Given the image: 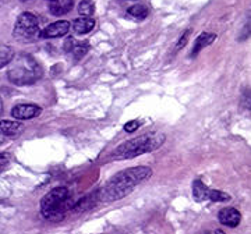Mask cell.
I'll return each instance as SVG.
<instances>
[{
	"instance_id": "1",
	"label": "cell",
	"mask_w": 251,
	"mask_h": 234,
	"mask_svg": "<svg viewBox=\"0 0 251 234\" xmlns=\"http://www.w3.org/2000/svg\"><path fill=\"white\" fill-rule=\"evenodd\" d=\"M151 174H152V170L145 166L131 167V169L120 171L115 174L106 183V186L100 189L99 199L103 202H113V201L125 198L126 195H128L134 189L135 186L150 179Z\"/></svg>"
},
{
	"instance_id": "2",
	"label": "cell",
	"mask_w": 251,
	"mask_h": 234,
	"mask_svg": "<svg viewBox=\"0 0 251 234\" xmlns=\"http://www.w3.org/2000/svg\"><path fill=\"white\" fill-rule=\"evenodd\" d=\"M7 77L16 85H31L42 78L44 70L29 54H20L10 62Z\"/></svg>"
},
{
	"instance_id": "3",
	"label": "cell",
	"mask_w": 251,
	"mask_h": 234,
	"mask_svg": "<svg viewBox=\"0 0 251 234\" xmlns=\"http://www.w3.org/2000/svg\"><path fill=\"white\" fill-rule=\"evenodd\" d=\"M163 141H165V135L143 134L120 145L113 152V158L116 161L133 159V158L140 156L143 153L152 152L155 149H158L163 144Z\"/></svg>"
},
{
	"instance_id": "4",
	"label": "cell",
	"mask_w": 251,
	"mask_h": 234,
	"mask_svg": "<svg viewBox=\"0 0 251 234\" xmlns=\"http://www.w3.org/2000/svg\"><path fill=\"white\" fill-rule=\"evenodd\" d=\"M69 189L57 187L48 192L41 201V212L49 220H60L69 209Z\"/></svg>"
},
{
	"instance_id": "5",
	"label": "cell",
	"mask_w": 251,
	"mask_h": 234,
	"mask_svg": "<svg viewBox=\"0 0 251 234\" xmlns=\"http://www.w3.org/2000/svg\"><path fill=\"white\" fill-rule=\"evenodd\" d=\"M13 36L18 42H34L41 36L39 21L32 13H23L16 21Z\"/></svg>"
},
{
	"instance_id": "6",
	"label": "cell",
	"mask_w": 251,
	"mask_h": 234,
	"mask_svg": "<svg viewBox=\"0 0 251 234\" xmlns=\"http://www.w3.org/2000/svg\"><path fill=\"white\" fill-rule=\"evenodd\" d=\"M42 109L36 105H25V103H20L17 106L11 109V116L17 120H31L34 117H38L41 115Z\"/></svg>"
},
{
	"instance_id": "7",
	"label": "cell",
	"mask_w": 251,
	"mask_h": 234,
	"mask_svg": "<svg viewBox=\"0 0 251 234\" xmlns=\"http://www.w3.org/2000/svg\"><path fill=\"white\" fill-rule=\"evenodd\" d=\"M70 31V23L66 21V20H60V21H56L53 24L48 25L45 29L41 31V36L42 38H60V36H64L67 32Z\"/></svg>"
},
{
	"instance_id": "8",
	"label": "cell",
	"mask_w": 251,
	"mask_h": 234,
	"mask_svg": "<svg viewBox=\"0 0 251 234\" xmlns=\"http://www.w3.org/2000/svg\"><path fill=\"white\" fill-rule=\"evenodd\" d=\"M219 222L225 226H229V227H236L239 226L240 220H242V215L237 209L234 208H224L219 211V215H218Z\"/></svg>"
},
{
	"instance_id": "9",
	"label": "cell",
	"mask_w": 251,
	"mask_h": 234,
	"mask_svg": "<svg viewBox=\"0 0 251 234\" xmlns=\"http://www.w3.org/2000/svg\"><path fill=\"white\" fill-rule=\"evenodd\" d=\"M90 45L88 42H77L74 38H69L64 44V50L67 53H72L74 56V59H81L84 57L85 53L88 52Z\"/></svg>"
},
{
	"instance_id": "10",
	"label": "cell",
	"mask_w": 251,
	"mask_h": 234,
	"mask_svg": "<svg viewBox=\"0 0 251 234\" xmlns=\"http://www.w3.org/2000/svg\"><path fill=\"white\" fill-rule=\"evenodd\" d=\"M94 27H95V21H94V18L91 17L75 18L72 24L73 31L75 34H78V35L88 34V32H91L94 29Z\"/></svg>"
},
{
	"instance_id": "11",
	"label": "cell",
	"mask_w": 251,
	"mask_h": 234,
	"mask_svg": "<svg viewBox=\"0 0 251 234\" xmlns=\"http://www.w3.org/2000/svg\"><path fill=\"white\" fill-rule=\"evenodd\" d=\"M73 0H52L49 3V11L56 17H60L73 9Z\"/></svg>"
},
{
	"instance_id": "12",
	"label": "cell",
	"mask_w": 251,
	"mask_h": 234,
	"mask_svg": "<svg viewBox=\"0 0 251 234\" xmlns=\"http://www.w3.org/2000/svg\"><path fill=\"white\" fill-rule=\"evenodd\" d=\"M216 39L215 34H209V32H204L201 35L198 36L194 42V47H193V52H191V56H197L200 53V50H202L204 47H206L208 45H211L214 41Z\"/></svg>"
},
{
	"instance_id": "13",
	"label": "cell",
	"mask_w": 251,
	"mask_h": 234,
	"mask_svg": "<svg viewBox=\"0 0 251 234\" xmlns=\"http://www.w3.org/2000/svg\"><path fill=\"white\" fill-rule=\"evenodd\" d=\"M191 191H193V198L197 202H204L208 199V195H209V188L201 180H196L193 183Z\"/></svg>"
},
{
	"instance_id": "14",
	"label": "cell",
	"mask_w": 251,
	"mask_h": 234,
	"mask_svg": "<svg viewBox=\"0 0 251 234\" xmlns=\"http://www.w3.org/2000/svg\"><path fill=\"white\" fill-rule=\"evenodd\" d=\"M0 131L6 135H17L21 131V124L17 121L3 120L0 121Z\"/></svg>"
},
{
	"instance_id": "15",
	"label": "cell",
	"mask_w": 251,
	"mask_h": 234,
	"mask_svg": "<svg viewBox=\"0 0 251 234\" xmlns=\"http://www.w3.org/2000/svg\"><path fill=\"white\" fill-rule=\"evenodd\" d=\"M14 57V50L9 45H0V69L7 66Z\"/></svg>"
},
{
	"instance_id": "16",
	"label": "cell",
	"mask_w": 251,
	"mask_h": 234,
	"mask_svg": "<svg viewBox=\"0 0 251 234\" xmlns=\"http://www.w3.org/2000/svg\"><path fill=\"white\" fill-rule=\"evenodd\" d=\"M95 11V4L94 0H81L80 6H78V13L82 17H91Z\"/></svg>"
},
{
	"instance_id": "17",
	"label": "cell",
	"mask_w": 251,
	"mask_h": 234,
	"mask_svg": "<svg viewBox=\"0 0 251 234\" xmlns=\"http://www.w3.org/2000/svg\"><path fill=\"white\" fill-rule=\"evenodd\" d=\"M128 14L133 16L134 18H138V20H143L148 16V9L144 6V4H135V6H131L128 9Z\"/></svg>"
},
{
	"instance_id": "18",
	"label": "cell",
	"mask_w": 251,
	"mask_h": 234,
	"mask_svg": "<svg viewBox=\"0 0 251 234\" xmlns=\"http://www.w3.org/2000/svg\"><path fill=\"white\" fill-rule=\"evenodd\" d=\"M208 199H211V201H214V202H225V201H229L230 197H229L226 192H222V191H218V189H209Z\"/></svg>"
},
{
	"instance_id": "19",
	"label": "cell",
	"mask_w": 251,
	"mask_h": 234,
	"mask_svg": "<svg viewBox=\"0 0 251 234\" xmlns=\"http://www.w3.org/2000/svg\"><path fill=\"white\" fill-rule=\"evenodd\" d=\"M138 127H140V123H138L137 120H131V121H128V123L126 124L125 130L127 133H134Z\"/></svg>"
},
{
	"instance_id": "20",
	"label": "cell",
	"mask_w": 251,
	"mask_h": 234,
	"mask_svg": "<svg viewBox=\"0 0 251 234\" xmlns=\"http://www.w3.org/2000/svg\"><path fill=\"white\" fill-rule=\"evenodd\" d=\"M188 35H190V29H188L187 32L183 35V38H180L179 44H177V46H176V49H180V47H183V46L186 45V42H187V39H188Z\"/></svg>"
},
{
	"instance_id": "21",
	"label": "cell",
	"mask_w": 251,
	"mask_h": 234,
	"mask_svg": "<svg viewBox=\"0 0 251 234\" xmlns=\"http://www.w3.org/2000/svg\"><path fill=\"white\" fill-rule=\"evenodd\" d=\"M6 158H7L6 155H1V153H0V164H4V163L7 162V159H6Z\"/></svg>"
},
{
	"instance_id": "22",
	"label": "cell",
	"mask_w": 251,
	"mask_h": 234,
	"mask_svg": "<svg viewBox=\"0 0 251 234\" xmlns=\"http://www.w3.org/2000/svg\"><path fill=\"white\" fill-rule=\"evenodd\" d=\"M1 113H3V100L0 98V116H1Z\"/></svg>"
},
{
	"instance_id": "23",
	"label": "cell",
	"mask_w": 251,
	"mask_h": 234,
	"mask_svg": "<svg viewBox=\"0 0 251 234\" xmlns=\"http://www.w3.org/2000/svg\"><path fill=\"white\" fill-rule=\"evenodd\" d=\"M215 234H225V233H224V232H222V230H216Z\"/></svg>"
},
{
	"instance_id": "24",
	"label": "cell",
	"mask_w": 251,
	"mask_h": 234,
	"mask_svg": "<svg viewBox=\"0 0 251 234\" xmlns=\"http://www.w3.org/2000/svg\"><path fill=\"white\" fill-rule=\"evenodd\" d=\"M21 1H27V0H21Z\"/></svg>"
},
{
	"instance_id": "25",
	"label": "cell",
	"mask_w": 251,
	"mask_h": 234,
	"mask_svg": "<svg viewBox=\"0 0 251 234\" xmlns=\"http://www.w3.org/2000/svg\"><path fill=\"white\" fill-rule=\"evenodd\" d=\"M49 1H52V0H49Z\"/></svg>"
}]
</instances>
